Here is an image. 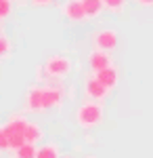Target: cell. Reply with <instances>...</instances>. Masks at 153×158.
<instances>
[{"label": "cell", "mask_w": 153, "mask_h": 158, "mask_svg": "<svg viewBox=\"0 0 153 158\" xmlns=\"http://www.w3.org/2000/svg\"><path fill=\"white\" fill-rule=\"evenodd\" d=\"M13 152H15V158H36V146H32V143H23Z\"/></svg>", "instance_id": "obj_14"}, {"label": "cell", "mask_w": 153, "mask_h": 158, "mask_svg": "<svg viewBox=\"0 0 153 158\" xmlns=\"http://www.w3.org/2000/svg\"><path fill=\"white\" fill-rule=\"evenodd\" d=\"M76 122H78V127L84 129V131L96 129L103 122V103L86 99L82 106L76 110Z\"/></svg>", "instance_id": "obj_1"}, {"label": "cell", "mask_w": 153, "mask_h": 158, "mask_svg": "<svg viewBox=\"0 0 153 158\" xmlns=\"http://www.w3.org/2000/svg\"><path fill=\"white\" fill-rule=\"evenodd\" d=\"M61 11H63V15H65V19L71 21V23H82L84 19H86L80 0H65L63 6H61Z\"/></svg>", "instance_id": "obj_6"}, {"label": "cell", "mask_w": 153, "mask_h": 158, "mask_svg": "<svg viewBox=\"0 0 153 158\" xmlns=\"http://www.w3.org/2000/svg\"><path fill=\"white\" fill-rule=\"evenodd\" d=\"M136 4H141V6H153V0H134Z\"/></svg>", "instance_id": "obj_20"}, {"label": "cell", "mask_w": 153, "mask_h": 158, "mask_svg": "<svg viewBox=\"0 0 153 158\" xmlns=\"http://www.w3.org/2000/svg\"><path fill=\"white\" fill-rule=\"evenodd\" d=\"M11 13H13L11 0H0V19H6Z\"/></svg>", "instance_id": "obj_17"}, {"label": "cell", "mask_w": 153, "mask_h": 158, "mask_svg": "<svg viewBox=\"0 0 153 158\" xmlns=\"http://www.w3.org/2000/svg\"><path fill=\"white\" fill-rule=\"evenodd\" d=\"M92 44L96 51H105V53H111L118 47V32L111 30V27H101L96 30L92 36Z\"/></svg>", "instance_id": "obj_3"}, {"label": "cell", "mask_w": 153, "mask_h": 158, "mask_svg": "<svg viewBox=\"0 0 153 158\" xmlns=\"http://www.w3.org/2000/svg\"><path fill=\"white\" fill-rule=\"evenodd\" d=\"M27 118H25L23 114H13L11 118L6 120V124L2 127L4 129V133H6V137L9 135H23V131H25V127H27Z\"/></svg>", "instance_id": "obj_8"}, {"label": "cell", "mask_w": 153, "mask_h": 158, "mask_svg": "<svg viewBox=\"0 0 153 158\" xmlns=\"http://www.w3.org/2000/svg\"><path fill=\"white\" fill-rule=\"evenodd\" d=\"M103 4V11H109V13H122L124 6L128 4V0H101Z\"/></svg>", "instance_id": "obj_13"}, {"label": "cell", "mask_w": 153, "mask_h": 158, "mask_svg": "<svg viewBox=\"0 0 153 158\" xmlns=\"http://www.w3.org/2000/svg\"><path fill=\"white\" fill-rule=\"evenodd\" d=\"M84 158H96V156H84Z\"/></svg>", "instance_id": "obj_21"}, {"label": "cell", "mask_w": 153, "mask_h": 158, "mask_svg": "<svg viewBox=\"0 0 153 158\" xmlns=\"http://www.w3.org/2000/svg\"><path fill=\"white\" fill-rule=\"evenodd\" d=\"M94 78L105 86V89L111 91V89H116V85H118L120 72H118V68H116V65H107V68H103V70L94 72Z\"/></svg>", "instance_id": "obj_7"}, {"label": "cell", "mask_w": 153, "mask_h": 158, "mask_svg": "<svg viewBox=\"0 0 153 158\" xmlns=\"http://www.w3.org/2000/svg\"><path fill=\"white\" fill-rule=\"evenodd\" d=\"M42 137H44L42 127H40L38 122H27V127H25V131H23L25 143H32V146H36L38 141H42Z\"/></svg>", "instance_id": "obj_10"}, {"label": "cell", "mask_w": 153, "mask_h": 158, "mask_svg": "<svg viewBox=\"0 0 153 158\" xmlns=\"http://www.w3.org/2000/svg\"><path fill=\"white\" fill-rule=\"evenodd\" d=\"M4 150H9V137L4 133V129L0 127V152H4Z\"/></svg>", "instance_id": "obj_18"}, {"label": "cell", "mask_w": 153, "mask_h": 158, "mask_svg": "<svg viewBox=\"0 0 153 158\" xmlns=\"http://www.w3.org/2000/svg\"><path fill=\"white\" fill-rule=\"evenodd\" d=\"M9 55H11V40L4 34H0V59L9 57Z\"/></svg>", "instance_id": "obj_15"}, {"label": "cell", "mask_w": 153, "mask_h": 158, "mask_svg": "<svg viewBox=\"0 0 153 158\" xmlns=\"http://www.w3.org/2000/svg\"><path fill=\"white\" fill-rule=\"evenodd\" d=\"M0 30H2V25H0Z\"/></svg>", "instance_id": "obj_23"}, {"label": "cell", "mask_w": 153, "mask_h": 158, "mask_svg": "<svg viewBox=\"0 0 153 158\" xmlns=\"http://www.w3.org/2000/svg\"><path fill=\"white\" fill-rule=\"evenodd\" d=\"M25 143L23 135H9V150H17Z\"/></svg>", "instance_id": "obj_16"}, {"label": "cell", "mask_w": 153, "mask_h": 158, "mask_svg": "<svg viewBox=\"0 0 153 158\" xmlns=\"http://www.w3.org/2000/svg\"><path fill=\"white\" fill-rule=\"evenodd\" d=\"M63 158H71V156H63Z\"/></svg>", "instance_id": "obj_22"}, {"label": "cell", "mask_w": 153, "mask_h": 158, "mask_svg": "<svg viewBox=\"0 0 153 158\" xmlns=\"http://www.w3.org/2000/svg\"><path fill=\"white\" fill-rule=\"evenodd\" d=\"M25 110L32 112V114L46 112L44 110V101H42V86L40 85H34L27 89V93H25Z\"/></svg>", "instance_id": "obj_5"}, {"label": "cell", "mask_w": 153, "mask_h": 158, "mask_svg": "<svg viewBox=\"0 0 153 158\" xmlns=\"http://www.w3.org/2000/svg\"><path fill=\"white\" fill-rule=\"evenodd\" d=\"M84 95L90 101H99L101 103L103 99L109 97V89H105L94 76H86V80H84Z\"/></svg>", "instance_id": "obj_4"}, {"label": "cell", "mask_w": 153, "mask_h": 158, "mask_svg": "<svg viewBox=\"0 0 153 158\" xmlns=\"http://www.w3.org/2000/svg\"><path fill=\"white\" fill-rule=\"evenodd\" d=\"M36 158H61L59 146L57 143H44V146L36 148Z\"/></svg>", "instance_id": "obj_12"}, {"label": "cell", "mask_w": 153, "mask_h": 158, "mask_svg": "<svg viewBox=\"0 0 153 158\" xmlns=\"http://www.w3.org/2000/svg\"><path fill=\"white\" fill-rule=\"evenodd\" d=\"M42 70L46 74V78H59V80H63L71 72V59L65 57V55H50Z\"/></svg>", "instance_id": "obj_2"}, {"label": "cell", "mask_w": 153, "mask_h": 158, "mask_svg": "<svg viewBox=\"0 0 153 158\" xmlns=\"http://www.w3.org/2000/svg\"><path fill=\"white\" fill-rule=\"evenodd\" d=\"M80 4H82V11L86 15V19H96L103 13L101 0H80Z\"/></svg>", "instance_id": "obj_11"}, {"label": "cell", "mask_w": 153, "mask_h": 158, "mask_svg": "<svg viewBox=\"0 0 153 158\" xmlns=\"http://www.w3.org/2000/svg\"><path fill=\"white\" fill-rule=\"evenodd\" d=\"M88 65H90L92 72H99V70H103V68H107V65H113V63H111V53L94 49L92 53L88 55Z\"/></svg>", "instance_id": "obj_9"}, {"label": "cell", "mask_w": 153, "mask_h": 158, "mask_svg": "<svg viewBox=\"0 0 153 158\" xmlns=\"http://www.w3.org/2000/svg\"><path fill=\"white\" fill-rule=\"evenodd\" d=\"M34 6H48V4H53L55 0H29Z\"/></svg>", "instance_id": "obj_19"}]
</instances>
